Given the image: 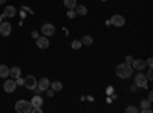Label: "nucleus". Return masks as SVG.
<instances>
[{
    "mask_svg": "<svg viewBox=\"0 0 153 113\" xmlns=\"http://www.w3.org/2000/svg\"><path fill=\"white\" fill-rule=\"evenodd\" d=\"M11 31H12V28H11L9 21H2V23H0V35L8 37L11 34Z\"/></svg>",
    "mask_w": 153,
    "mask_h": 113,
    "instance_id": "9",
    "label": "nucleus"
},
{
    "mask_svg": "<svg viewBox=\"0 0 153 113\" xmlns=\"http://www.w3.org/2000/svg\"><path fill=\"white\" fill-rule=\"evenodd\" d=\"M16 14H17V9L12 6V5H8L6 8H5V12L2 14V17H16Z\"/></svg>",
    "mask_w": 153,
    "mask_h": 113,
    "instance_id": "11",
    "label": "nucleus"
},
{
    "mask_svg": "<svg viewBox=\"0 0 153 113\" xmlns=\"http://www.w3.org/2000/svg\"><path fill=\"white\" fill-rule=\"evenodd\" d=\"M49 87H51V81L48 78H40V80L37 81V89L40 90V92H46Z\"/></svg>",
    "mask_w": 153,
    "mask_h": 113,
    "instance_id": "8",
    "label": "nucleus"
},
{
    "mask_svg": "<svg viewBox=\"0 0 153 113\" xmlns=\"http://www.w3.org/2000/svg\"><path fill=\"white\" fill-rule=\"evenodd\" d=\"M16 89H17L16 80L9 78V80H6V81L3 83V90H5L6 93H12V92H16Z\"/></svg>",
    "mask_w": 153,
    "mask_h": 113,
    "instance_id": "6",
    "label": "nucleus"
},
{
    "mask_svg": "<svg viewBox=\"0 0 153 113\" xmlns=\"http://www.w3.org/2000/svg\"><path fill=\"white\" fill-rule=\"evenodd\" d=\"M9 77H11L12 80H16V78L22 77V70H20V67L14 66V67H12V69H9Z\"/></svg>",
    "mask_w": 153,
    "mask_h": 113,
    "instance_id": "13",
    "label": "nucleus"
},
{
    "mask_svg": "<svg viewBox=\"0 0 153 113\" xmlns=\"http://www.w3.org/2000/svg\"><path fill=\"white\" fill-rule=\"evenodd\" d=\"M132 63H133V58H132V55H127V57H126V64L132 66Z\"/></svg>",
    "mask_w": 153,
    "mask_h": 113,
    "instance_id": "25",
    "label": "nucleus"
},
{
    "mask_svg": "<svg viewBox=\"0 0 153 113\" xmlns=\"http://www.w3.org/2000/svg\"><path fill=\"white\" fill-rule=\"evenodd\" d=\"M2 21H3V17H2V16H0V23H2Z\"/></svg>",
    "mask_w": 153,
    "mask_h": 113,
    "instance_id": "33",
    "label": "nucleus"
},
{
    "mask_svg": "<svg viewBox=\"0 0 153 113\" xmlns=\"http://www.w3.org/2000/svg\"><path fill=\"white\" fill-rule=\"evenodd\" d=\"M31 104H32V106H42V104H43V98H42L40 95H35V96H32V99H31Z\"/></svg>",
    "mask_w": 153,
    "mask_h": 113,
    "instance_id": "18",
    "label": "nucleus"
},
{
    "mask_svg": "<svg viewBox=\"0 0 153 113\" xmlns=\"http://www.w3.org/2000/svg\"><path fill=\"white\" fill-rule=\"evenodd\" d=\"M150 104H152V101H149V99H143V101H141V109H139V110L150 107Z\"/></svg>",
    "mask_w": 153,
    "mask_h": 113,
    "instance_id": "21",
    "label": "nucleus"
},
{
    "mask_svg": "<svg viewBox=\"0 0 153 113\" xmlns=\"http://www.w3.org/2000/svg\"><path fill=\"white\" fill-rule=\"evenodd\" d=\"M109 21H110V24H113L115 28H123L124 24H126V18H124L121 14H115V16H112V18H110Z\"/></svg>",
    "mask_w": 153,
    "mask_h": 113,
    "instance_id": "4",
    "label": "nucleus"
},
{
    "mask_svg": "<svg viewBox=\"0 0 153 113\" xmlns=\"http://www.w3.org/2000/svg\"><path fill=\"white\" fill-rule=\"evenodd\" d=\"M132 67L135 69V70H144V67H146V61L144 60H133V63H132Z\"/></svg>",
    "mask_w": 153,
    "mask_h": 113,
    "instance_id": "12",
    "label": "nucleus"
},
{
    "mask_svg": "<svg viewBox=\"0 0 153 113\" xmlns=\"http://www.w3.org/2000/svg\"><path fill=\"white\" fill-rule=\"evenodd\" d=\"M115 72H117L118 78H121V80H127V78H130V77H132V73H133V67H132V66H129V64H126V63H121V64H118V66H117Z\"/></svg>",
    "mask_w": 153,
    "mask_h": 113,
    "instance_id": "1",
    "label": "nucleus"
},
{
    "mask_svg": "<svg viewBox=\"0 0 153 113\" xmlns=\"http://www.w3.org/2000/svg\"><path fill=\"white\" fill-rule=\"evenodd\" d=\"M81 46H83V44H81V41H80V40H74V41L71 43V47L74 49V51H78V49H80Z\"/></svg>",
    "mask_w": 153,
    "mask_h": 113,
    "instance_id": "20",
    "label": "nucleus"
},
{
    "mask_svg": "<svg viewBox=\"0 0 153 113\" xmlns=\"http://www.w3.org/2000/svg\"><path fill=\"white\" fill-rule=\"evenodd\" d=\"M146 78H147V81H152L153 80V70H152V67H149V72L146 73Z\"/></svg>",
    "mask_w": 153,
    "mask_h": 113,
    "instance_id": "23",
    "label": "nucleus"
},
{
    "mask_svg": "<svg viewBox=\"0 0 153 113\" xmlns=\"http://www.w3.org/2000/svg\"><path fill=\"white\" fill-rule=\"evenodd\" d=\"M51 89L54 92H60V90H63V84L60 81H52L51 83Z\"/></svg>",
    "mask_w": 153,
    "mask_h": 113,
    "instance_id": "17",
    "label": "nucleus"
},
{
    "mask_svg": "<svg viewBox=\"0 0 153 113\" xmlns=\"http://www.w3.org/2000/svg\"><path fill=\"white\" fill-rule=\"evenodd\" d=\"M46 93H48V96H52V95H54V90H52V89H51V90L48 89V90H46Z\"/></svg>",
    "mask_w": 153,
    "mask_h": 113,
    "instance_id": "28",
    "label": "nucleus"
},
{
    "mask_svg": "<svg viewBox=\"0 0 153 113\" xmlns=\"http://www.w3.org/2000/svg\"><path fill=\"white\" fill-rule=\"evenodd\" d=\"M130 90H132V92H136V84H133V86L130 87Z\"/></svg>",
    "mask_w": 153,
    "mask_h": 113,
    "instance_id": "31",
    "label": "nucleus"
},
{
    "mask_svg": "<svg viewBox=\"0 0 153 113\" xmlns=\"http://www.w3.org/2000/svg\"><path fill=\"white\" fill-rule=\"evenodd\" d=\"M100 2H107V0H100Z\"/></svg>",
    "mask_w": 153,
    "mask_h": 113,
    "instance_id": "34",
    "label": "nucleus"
},
{
    "mask_svg": "<svg viewBox=\"0 0 153 113\" xmlns=\"http://www.w3.org/2000/svg\"><path fill=\"white\" fill-rule=\"evenodd\" d=\"M9 77V67L6 64H0V78H8Z\"/></svg>",
    "mask_w": 153,
    "mask_h": 113,
    "instance_id": "15",
    "label": "nucleus"
},
{
    "mask_svg": "<svg viewBox=\"0 0 153 113\" xmlns=\"http://www.w3.org/2000/svg\"><path fill=\"white\" fill-rule=\"evenodd\" d=\"M147 99H149V101H153V93H152V92H149V96H147Z\"/></svg>",
    "mask_w": 153,
    "mask_h": 113,
    "instance_id": "29",
    "label": "nucleus"
},
{
    "mask_svg": "<svg viewBox=\"0 0 153 113\" xmlns=\"http://www.w3.org/2000/svg\"><path fill=\"white\" fill-rule=\"evenodd\" d=\"M126 112H127V113H138L139 110H138V109H136L135 106H129V107L126 109Z\"/></svg>",
    "mask_w": 153,
    "mask_h": 113,
    "instance_id": "22",
    "label": "nucleus"
},
{
    "mask_svg": "<svg viewBox=\"0 0 153 113\" xmlns=\"http://www.w3.org/2000/svg\"><path fill=\"white\" fill-rule=\"evenodd\" d=\"M32 109V104L31 101H26V99H19L16 103V112L19 113H29Z\"/></svg>",
    "mask_w": 153,
    "mask_h": 113,
    "instance_id": "2",
    "label": "nucleus"
},
{
    "mask_svg": "<svg viewBox=\"0 0 153 113\" xmlns=\"http://www.w3.org/2000/svg\"><path fill=\"white\" fill-rule=\"evenodd\" d=\"M80 41H81V44H84V46H91V44L94 43V38H92V35H83V38H81Z\"/></svg>",
    "mask_w": 153,
    "mask_h": 113,
    "instance_id": "16",
    "label": "nucleus"
},
{
    "mask_svg": "<svg viewBox=\"0 0 153 113\" xmlns=\"http://www.w3.org/2000/svg\"><path fill=\"white\" fill-rule=\"evenodd\" d=\"M16 84H17V86H23V78H22V77L16 78Z\"/></svg>",
    "mask_w": 153,
    "mask_h": 113,
    "instance_id": "27",
    "label": "nucleus"
},
{
    "mask_svg": "<svg viewBox=\"0 0 153 113\" xmlns=\"http://www.w3.org/2000/svg\"><path fill=\"white\" fill-rule=\"evenodd\" d=\"M135 84L136 87H141V89H147V86H149V81L146 78V75L139 70V73L135 75Z\"/></svg>",
    "mask_w": 153,
    "mask_h": 113,
    "instance_id": "3",
    "label": "nucleus"
},
{
    "mask_svg": "<svg viewBox=\"0 0 153 113\" xmlns=\"http://www.w3.org/2000/svg\"><path fill=\"white\" fill-rule=\"evenodd\" d=\"M74 9H75V12H76V16H80V17H84V16L87 14V8H86L84 5H76Z\"/></svg>",
    "mask_w": 153,
    "mask_h": 113,
    "instance_id": "14",
    "label": "nucleus"
},
{
    "mask_svg": "<svg viewBox=\"0 0 153 113\" xmlns=\"http://www.w3.org/2000/svg\"><path fill=\"white\" fill-rule=\"evenodd\" d=\"M6 2V0H0V5H2V3H5Z\"/></svg>",
    "mask_w": 153,
    "mask_h": 113,
    "instance_id": "32",
    "label": "nucleus"
},
{
    "mask_svg": "<svg viewBox=\"0 0 153 113\" xmlns=\"http://www.w3.org/2000/svg\"><path fill=\"white\" fill-rule=\"evenodd\" d=\"M42 34L46 35V37L54 35V34H55V26H54L52 23H45L43 26H42Z\"/></svg>",
    "mask_w": 153,
    "mask_h": 113,
    "instance_id": "7",
    "label": "nucleus"
},
{
    "mask_svg": "<svg viewBox=\"0 0 153 113\" xmlns=\"http://www.w3.org/2000/svg\"><path fill=\"white\" fill-rule=\"evenodd\" d=\"M31 35H32V38H37V37H38V32H37V31H34Z\"/></svg>",
    "mask_w": 153,
    "mask_h": 113,
    "instance_id": "30",
    "label": "nucleus"
},
{
    "mask_svg": "<svg viewBox=\"0 0 153 113\" xmlns=\"http://www.w3.org/2000/svg\"><path fill=\"white\" fill-rule=\"evenodd\" d=\"M146 67H153V60L152 58H147L146 60Z\"/></svg>",
    "mask_w": 153,
    "mask_h": 113,
    "instance_id": "26",
    "label": "nucleus"
},
{
    "mask_svg": "<svg viewBox=\"0 0 153 113\" xmlns=\"http://www.w3.org/2000/svg\"><path fill=\"white\" fill-rule=\"evenodd\" d=\"M23 86L26 87L28 90H34L37 87V80H35L34 75H28L26 78H23Z\"/></svg>",
    "mask_w": 153,
    "mask_h": 113,
    "instance_id": "5",
    "label": "nucleus"
},
{
    "mask_svg": "<svg viewBox=\"0 0 153 113\" xmlns=\"http://www.w3.org/2000/svg\"><path fill=\"white\" fill-rule=\"evenodd\" d=\"M63 3H65V6H66L68 9H74L76 5H78V3H76V0H65Z\"/></svg>",
    "mask_w": 153,
    "mask_h": 113,
    "instance_id": "19",
    "label": "nucleus"
},
{
    "mask_svg": "<svg viewBox=\"0 0 153 113\" xmlns=\"http://www.w3.org/2000/svg\"><path fill=\"white\" fill-rule=\"evenodd\" d=\"M68 17H69V18H75V17H76L75 9H69V11H68Z\"/></svg>",
    "mask_w": 153,
    "mask_h": 113,
    "instance_id": "24",
    "label": "nucleus"
},
{
    "mask_svg": "<svg viewBox=\"0 0 153 113\" xmlns=\"http://www.w3.org/2000/svg\"><path fill=\"white\" fill-rule=\"evenodd\" d=\"M35 43H37V46L40 47V49H48V47H49V40H48L46 35L37 37V38H35Z\"/></svg>",
    "mask_w": 153,
    "mask_h": 113,
    "instance_id": "10",
    "label": "nucleus"
}]
</instances>
